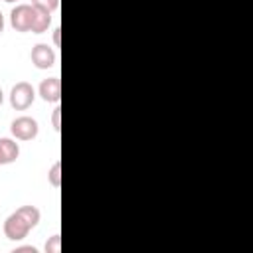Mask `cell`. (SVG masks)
<instances>
[{
	"label": "cell",
	"instance_id": "obj_2",
	"mask_svg": "<svg viewBox=\"0 0 253 253\" xmlns=\"http://www.w3.org/2000/svg\"><path fill=\"white\" fill-rule=\"evenodd\" d=\"M10 132L14 138L18 140H34L40 132V126H38V121L28 117V115H22V117H16L10 125Z\"/></svg>",
	"mask_w": 253,
	"mask_h": 253
},
{
	"label": "cell",
	"instance_id": "obj_5",
	"mask_svg": "<svg viewBox=\"0 0 253 253\" xmlns=\"http://www.w3.org/2000/svg\"><path fill=\"white\" fill-rule=\"evenodd\" d=\"M30 59L38 69H49L55 65V51L47 43H36L30 51Z\"/></svg>",
	"mask_w": 253,
	"mask_h": 253
},
{
	"label": "cell",
	"instance_id": "obj_17",
	"mask_svg": "<svg viewBox=\"0 0 253 253\" xmlns=\"http://www.w3.org/2000/svg\"><path fill=\"white\" fill-rule=\"evenodd\" d=\"M2 101H4V93H2V89H0V105H2Z\"/></svg>",
	"mask_w": 253,
	"mask_h": 253
},
{
	"label": "cell",
	"instance_id": "obj_12",
	"mask_svg": "<svg viewBox=\"0 0 253 253\" xmlns=\"http://www.w3.org/2000/svg\"><path fill=\"white\" fill-rule=\"evenodd\" d=\"M32 6L47 10V12H53V10L59 8V0H32Z\"/></svg>",
	"mask_w": 253,
	"mask_h": 253
},
{
	"label": "cell",
	"instance_id": "obj_1",
	"mask_svg": "<svg viewBox=\"0 0 253 253\" xmlns=\"http://www.w3.org/2000/svg\"><path fill=\"white\" fill-rule=\"evenodd\" d=\"M36 99V89L28 81H18L10 91V105L16 111H26Z\"/></svg>",
	"mask_w": 253,
	"mask_h": 253
},
{
	"label": "cell",
	"instance_id": "obj_7",
	"mask_svg": "<svg viewBox=\"0 0 253 253\" xmlns=\"http://www.w3.org/2000/svg\"><path fill=\"white\" fill-rule=\"evenodd\" d=\"M20 156V146L12 138H0V166L16 162Z\"/></svg>",
	"mask_w": 253,
	"mask_h": 253
},
{
	"label": "cell",
	"instance_id": "obj_11",
	"mask_svg": "<svg viewBox=\"0 0 253 253\" xmlns=\"http://www.w3.org/2000/svg\"><path fill=\"white\" fill-rule=\"evenodd\" d=\"M59 249H61V237L59 233H55L45 241V253H59Z\"/></svg>",
	"mask_w": 253,
	"mask_h": 253
},
{
	"label": "cell",
	"instance_id": "obj_16",
	"mask_svg": "<svg viewBox=\"0 0 253 253\" xmlns=\"http://www.w3.org/2000/svg\"><path fill=\"white\" fill-rule=\"evenodd\" d=\"M4 32V16H2V12H0V34Z\"/></svg>",
	"mask_w": 253,
	"mask_h": 253
},
{
	"label": "cell",
	"instance_id": "obj_15",
	"mask_svg": "<svg viewBox=\"0 0 253 253\" xmlns=\"http://www.w3.org/2000/svg\"><path fill=\"white\" fill-rule=\"evenodd\" d=\"M59 34H61V30L55 28V30H53V43H55V45H59Z\"/></svg>",
	"mask_w": 253,
	"mask_h": 253
},
{
	"label": "cell",
	"instance_id": "obj_10",
	"mask_svg": "<svg viewBox=\"0 0 253 253\" xmlns=\"http://www.w3.org/2000/svg\"><path fill=\"white\" fill-rule=\"evenodd\" d=\"M47 182L53 188H59L61 186V162H53V166L47 172Z\"/></svg>",
	"mask_w": 253,
	"mask_h": 253
},
{
	"label": "cell",
	"instance_id": "obj_3",
	"mask_svg": "<svg viewBox=\"0 0 253 253\" xmlns=\"http://www.w3.org/2000/svg\"><path fill=\"white\" fill-rule=\"evenodd\" d=\"M36 8L32 4H16L10 12V24L16 32H30Z\"/></svg>",
	"mask_w": 253,
	"mask_h": 253
},
{
	"label": "cell",
	"instance_id": "obj_8",
	"mask_svg": "<svg viewBox=\"0 0 253 253\" xmlns=\"http://www.w3.org/2000/svg\"><path fill=\"white\" fill-rule=\"evenodd\" d=\"M36 8V6H34ZM51 26V12L47 10H42V8H36L34 12V20H32V34H43L47 28Z\"/></svg>",
	"mask_w": 253,
	"mask_h": 253
},
{
	"label": "cell",
	"instance_id": "obj_14",
	"mask_svg": "<svg viewBox=\"0 0 253 253\" xmlns=\"http://www.w3.org/2000/svg\"><path fill=\"white\" fill-rule=\"evenodd\" d=\"M14 253H38V249L34 245H24V247H16Z\"/></svg>",
	"mask_w": 253,
	"mask_h": 253
},
{
	"label": "cell",
	"instance_id": "obj_4",
	"mask_svg": "<svg viewBox=\"0 0 253 253\" xmlns=\"http://www.w3.org/2000/svg\"><path fill=\"white\" fill-rule=\"evenodd\" d=\"M30 231H32L30 223H28L18 211H12V213L6 217V221H4V235H6L10 241H20V239H24Z\"/></svg>",
	"mask_w": 253,
	"mask_h": 253
},
{
	"label": "cell",
	"instance_id": "obj_9",
	"mask_svg": "<svg viewBox=\"0 0 253 253\" xmlns=\"http://www.w3.org/2000/svg\"><path fill=\"white\" fill-rule=\"evenodd\" d=\"M28 223H30V227L34 229L38 223H40V217H42V213H40V210L36 208V206H22V208H18L16 210Z\"/></svg>",
	"mask_w": 253,
	"mask_h": 253
},
{
	"label": "cell",
	"instance_id": "obj_18",
	"mask_svg": "<svg viewBox=\"0 0 253 253\" xmlns=\"http://www.w3.org/2000/svg\"><path fill=\"white\" fill-rule=\"evenodd\" d=\"M4 2H16V0H4Z\"/></svg>",
	"mask_w": 253,
	"mask_h": 253
},
{
	"label": "cell",
	"instance_id": "obj_13",
	"mask_svg": "<svg viewBox=\"0 0 253 253\" xmlns=\"http://www.w3.org/2000/svg\"><path fill=\"white\" fill-rule=\"evenodd\" d=\"M59 115H61V109L55 107V109H53V117H51V123H53V128H55V130H59Z\"/></svg>",
	"mask_w": 253,
	"mask_h": 253
},
{
	"label": "cell",
	"instance_id": "obj_6",
	"mask_svg": "<svg viewBox=\"0 0 253 253\" xmlns=\"http://www.w3.org/2000/svg\"><path fill=\"white\" fill-rule=\"evenodd\" d=\"M38 93L45 103H59V99H61V83H59V79L57 77L43 79L40 83V87H38Z\"/></svg>",
	"mask_w": 253,
	"mask_h": 253
}]
</instances>
